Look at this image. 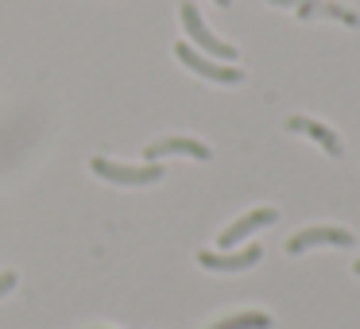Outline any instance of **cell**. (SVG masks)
<instances>
[{
    "instance_id": "cell-1",
    "label": "cell",
    "mask_w": 360,
    "mask_h": 329,
    "mask_svg": "<svg viewBox=\"0 0 360 329\" xmlns=\"http://www.w3.org/2000/svg\"><path fill=\"white\" fill-rule=\"evenodd\" d=\"M179 20H182V27H186V35L194 39L198 51H205V55H217L221 63H236V47H233V43H225V39H217V35L205 27V20L198 16L194 4H182V8H179Z\"/></svg>"
},
{
    "instance_id": "cell-2",
    "label": "cell",
    "mask_w": 360,
    "mask_h": 329,
    "mask_svg": "<svg viewBox=\"0 0 360 329\" xmlns=\"http://www.w3.org/2000/svg\"><path fill=\"white\" fill-rule=\"evenodd\" d=\"M89 167H94V174H101L105 182H117V186H151V182L163 179V167H159V163L128 167V163H112V159L97 155Z\"/></svg>"
},
{
    "instance_id": "cell-3",
    "label": "cell",
    "mask_w": 360,
    "mask_h": 329,
    "mask_svg": "<svg viewBox=\"0 0 360 329\" xmlns=\"http://www.w3.org/2000/svg\"><path fill=\"white\" fill-rule=\"evenodd\" d=\"M174 58H179L186 70H194V74H202L205 82H225V86H233V82H240L244 78V70H236L233 63H213V58H205V55H198L194 47H186V43H174Z\"/></svg>"
},
{
    "instance_id": "cell-4",
    "label": "cell",
    "mask_w": 360,
    "mask_h": 329,
    "mask_svg": "<svg viewBox=\"0 0 360 329\" xmlns=\"http://www.w3.org/2000/svg\"><path fill=\"white\" fill-rule=\"evenodd\" d=\"M349 248L352 244V233L341 225H314V228H302V233H295L287 240V252L290 256H302L306 248Z\"/></svg>"
},
{
    "instance_id": "cell-5",
    "label": "cell",
    "mask_w": 360,
    "mask_h": 329,
    "mask_svg": "<svg viewBox=\"0 0 360 329\" xmlns=\"http://www.w3.org/2000/svg\"><path fill=\"white\" fill-rule=\"evenodd\" d=\"M264 248L259 244H248V248H236V252H198V264L210 267V271H221V275H236V271H248V267L259 264Z\"/></svg>"
},
{
    "instance_id": "cell-6",
    "label": "cell",
    "mask_w": 360,
    "mask_h": 329,
    "mask_svg": "<svg viewBox=\"0 0 360 329\" xmlns=\"http://www.w3.org/2000/svg\"><path fill=\"white\" fill-rule=\"evenodd\" d=\"M275 217H279V213H275V209H267V205H264V209L244 213V217H236L233 225H229L225 233H221V240H217V244H221V248H236V244H244L252 233H256V228L275 225Z\"/></svg>"
},
{
    "instance_id": "cell-7",
    "label": "cell",
    "mask_w": 360,
    "mask_h": 329,
    "mask_svg": "<svg viewBox=\"0 0 360 329\" xmlns=\"http://www.w3.org/2000/svg\"><path fill=\"white\" fill-rule=\"evenodd\" d=\"M163 155H190V159H210V148L205 143H198V140H186V136H167V140H155V143H148L143 148V159L148 163H155V159H163Z\"/></svg>"
},
{
    "instance_id": "cell-8",
    "label": "cell",
    "mask_w": 360,
    "mask_h": 329,
    "mask_svg": "<svg viewBox=\"0 0 360 329\" xmlns=\"http://www.w3.org/2000/svg\"><path fill=\"white\" fill-rule=\"evenodd\" d=\"M287 132H298V136H310L314 143H321V151L326 155H341V136L333 132V128H326L321 120H310V117H290L287 120Z\"/></svg>"
},
{
    "instance_id": "cell-9",
    "label": "cell",
    "mask_w": 360,
    "mask_h": 329,
    "mask_svg": "<svg viewBox=\"0 0 360 329\" xmlns=\"http://www.w3.org/2000/svg\"><path fill=\"white\" fill-rule=\"evenodd\" d=\"M318 16H326V20H341L345 27H356V24H360L356 12L341 8V4H329V0H310V4H298V20H318Z\"/></svg>"
},
{
    "instance_id": "cell-10",
    "label": "cell",
    "mask_w": 360,
    "mask_h": 329,
    "mask_svg": "<svg viewBox=\"0 0 360 329\" xmlns=\"http://www.w3.org/2000/svg\"><path fill=\"white\" fill-rule=\"evenodd\" d=\"M210 329H271V318L264 310H244V314H233V318H221Z\"/></svg>"
},
{
    "instance_id": "cell-11",
    "label": "cell",
    "mask_w": 360,
    "mask_h": 329,
    "mask_svg": "<svg viewBox=\"0 0 360 329\" xmlns=\"http://www.w3.org/2000/svg\"><path fill=\"white\" fill-rule=\"evenodd\" d=\"M12 287H16V271H0V298L8 295Z\"/></svg>"
},
{
    "instance_id": "cell-12",
    "label": "cell",
    "mask_w": 360,
    "mask_h": 329,
    "mask_svg": "<svg viewBox=\"0 0 360 329\" xmlns=\"http://www.w3.org/2000/svg\"><path fill=\"white\" fill-rule=\"evenodd\" d=\"M267 4H279V8H298V4H310V0H267Z\"/></svg>"
},
{
    "instance_id": "cell-13",
    "label": "cell",
    "mask_w": 360,
    "mask_h": 329,
    "mask_svg": "<svg viewBox=\"0 0 360 329\" xmlns=\"http://www.w3.org/2000/svg\"><path fill=\"white\" fill-rule=\"evenodd\" d=\"M213 4H217V8H229V0H213Z\"/></svg>"
},
{
    "instance_id": "cell-14",
    "label": "cell",
    "mask_w": 360,
    "mask_h": 329,
    "mask_svg": "<svg viewBox=\"0 0 360 329\" xmlns=\"http://www.w3.org/2000/svg\"><path fill=\"white\" fill-rule=\"evenodd\" d=\"M352 267H356V275H360V259H356V264H352Z\"/></svg>"
}]
</instances>
